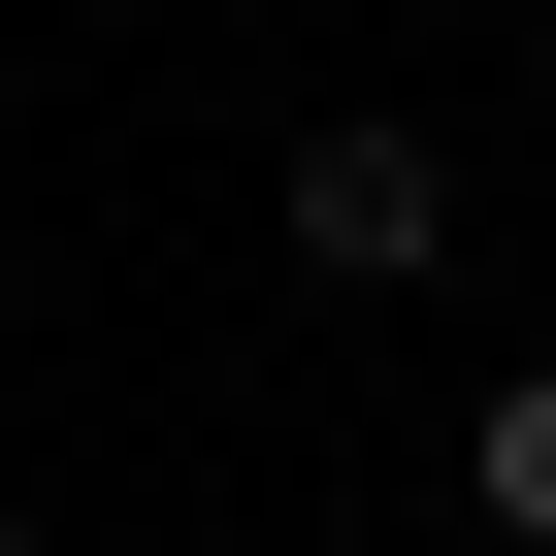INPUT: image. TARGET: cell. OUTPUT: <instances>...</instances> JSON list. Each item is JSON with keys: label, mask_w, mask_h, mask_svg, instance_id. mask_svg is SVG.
<instances>
[{"label": "cell", "mask_w": 556, "mask_h": 556, "mask_svg": "<svg viewBox=\"0 0 556 556\" xmlns=\"http://www.w3.org/2000/svg\"><path fill=\"white\" fill-rule=\"evenodd\" d=\"M295 262H328V295H393V262H458V164H426L393 99H328V131H295Z\"/></svg>", "instance_id": "6da1fadb"}, {"label": "cell", "mask_w": 556, "mask_h": 556, "mask_svg": "<svg viewBox=\"0 0 556 556\" xmlns=\"http://www.w3.org/2000/svg\"><path fill=\"white\" fill-rule=\"evenodd\" d=\"M0 556H66V523H0Z\"/></svg>", "instance_id": "3957f363"}, {"label": "cell", "mask_w": 556, "mask_h": 556, "mask_svg": "<svg viewBox=\"0 0 556 556\" xmlns=\"http://www.w3.org/2000/svg\"><path fill=\"white\" fill-rule=\"evenodd\" d=\"M491 556H556V361H491Z\"/></svg>", "instance_id": "7a4b0ae2"}]
</instances>
